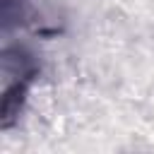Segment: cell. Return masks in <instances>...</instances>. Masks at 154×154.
I'll return each instance as SVG.
<instances>
[{"label":"cell","mask_w":154,"mask_h":154,"mask_svg":"<svg viewBox=\"0 0 154 154\" xmlns=\"http://www.w3.org/2000/svg\"><path fill=\"white\" fill-rule=\"evenodd\" d=\"M0 63H2V72L10 79H31L34 82V77L38 75L36 55L24 46H7L0 55Z\"/></svg>","instance_id":"7a4b0ae2"},{"label":"cell","mask_w":154,"mask_h":154,"mask_svg":"<svg viewBox=\"0 0 154 154\" xmlns=\"http://www.w3.org/2000/svg\"><path fill=\"white\" fill-rule=\"evenodd\" d=\"M29 84H31V79H12L5 87V91L0 96V128L2 130H10L19 120V116L26 106Z\"/></svg>","instance_id":"6da1fadb"}]
</instances>
